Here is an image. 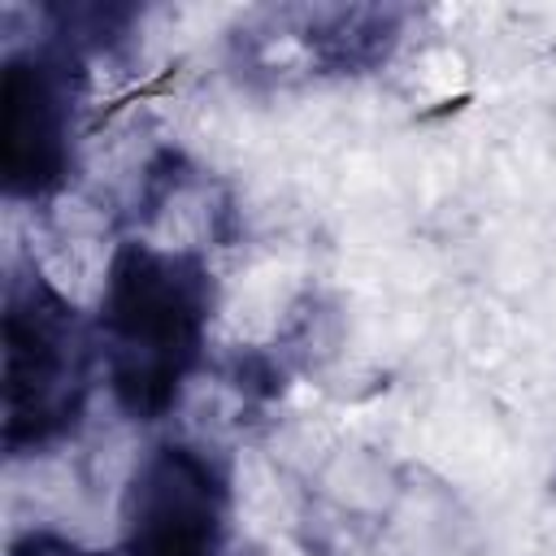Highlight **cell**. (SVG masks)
Returning a JSON list of instances; mask_svg holds the SVG:
<instances>
[{"label":"cell","mask_w":556,"mask_h":556,"mask_svg":"<svg viewBox=\"0 0 556 556\" xmlns=\"http://www.w3.org/2000/svg\"><path fill=\"white\" fill-rule=\"evenodd\" d=\"M78 74L65 39L17 48L0 65V191L48 200L74 169Z\"/></svg>","instance_id":"cell-5"},{"label":"cell","mask_w":556,"mask_h":556,"mask_svg":"<svg viewBox=\"0 0 556 556\" xmlns=\"http://www.w3.org/2000/svg\"><path fill=\"white\" fill-rule=\"evenodd\" d=\"M9 556H109V552L87 547V543H78V539H70V534H61V530H43V526H35V530L13 534Z\"/></svg>","instance_id":"cell-6"},{"label":"cell","mask_w":556,"mask_h":556,"mask_svg":"<svg viewBox=\"0 0 556 556\" xmlns=\"http://www.w3.org/2000/svg\"><path fill=\"white\" fill-rule=\"evenodd\" d=\"M213 269L200 252L148 239H122L109 252L96 343L113 404L152 426L182 404L213 326Z\"/></svg>","instance_id":"cell-1"},{"label":"cell","mask_w":556,"mask_h":556,"mask_svg":"<svg viewBox=\"0 0 556 556\" xmlns=\"http://www.w3.org/2000/svg\"><path fill=\"white\" fill-rule=\"evenodd\" d=\"M0 356V447L9 456H35L70 439L96 387L100 343L96 321L39 265L9 278Z\"/></svg>","instance_id":"cell-2"},{"label":"cell","mask_w":556,"mask_h":556,"mask_svg":"<svg viewBox=\"0 0 556 556\" xmlns=\"http://www.w3.org/2000/svg\"><path fill=\"white\" fill-rule=\"evenodd\" d=\"M547 500L556 504V460H552V473H547Z\"/></svg>","instance_id":"cell-7"},{"label":"cell","mask_w":556,"mask_h":556,"mask_svg":"<svg viewBox=\"0 0 556 556\" xmlns=\"http://www.w3.org/2000/svg\"><path fill=\"white\" fill-rule=\"evenodd\" d=\"M404 17L408 13L391 4L265 9L235 30V70L265 83L369 74L395 52Z\"/></svg>","instance_id":"cell-4"},{"label":"cell","mask_w":556,"mask_h":556,"mask_svg":"<svg viewBox=\"0 0 556 556\" xmlns=\"http://www.w3.org/2000/svg\"><path fill=\"white\" fill-rule=\"evenodd\" d=\"M117 556H230V478L208 447L161 439L135 460Z\"/></svg>","instance_id":"cell-3"}]
</instances>
